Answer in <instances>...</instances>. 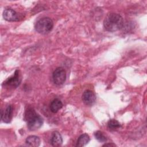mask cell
<instances>
[{
    "mask_svg": "<svg viewBox=\"0 0 147 147\" xmlns=\"http://www.w3.org/2000/svg\"><path fill=\"white\" fill-rule=\"evenodd\" d=\"M13 108L11 105H8L6 108L5 110L3 111V110L1 111V119L5 123H9L10 122L12 116H13Z\"/></svg>",
    "mask_w": 147,
    "mask_h": 147,
    "instance_id": "cell-8",
    "label": "cell"
},
{
    "mask_svg": "<svg viewBox=\"0 0 147 147\" xmlns=\"http://www.w3.org/2000/svg\"><path fill=\"white\" fill-rule=\"evenodd\" d=\"M108 128L110 130H115L121 127V125L118 121L115 119H110L107 123Z\"/></svg>",
    "mask_w": 147,
    "mask_h": 147,
    "instance_id": "cell-13",
    "label": "cell"
},
{
    "mask_svg": "<svg viewBox=\"0 0 147 147\" xmlns=\"http://www.w3.org/2000/svg\"><path fill=\"white\" fill-rule=\"evenodd\" d=\"M115 146V145L114 144L111 143V144H105L103 145V146Z\"/></svg>",
    "mask_w": 147,
    "mask_h": 147,
    "instance_id": "cell-15",
    "label": "cell"
},
{
    "mask_svg": "<svg viewBox=\"0 0 147 147\" xmlns=\"http://www.w3.org/2000/svg\"><path fill=\"white\" fill-rule=\"evenodd\" d=\"M53 27V22L49 17L40 19L35 25V30L39 33L46 34L51 32Z\"/></svg>",
    "mask_w": 147,
    "mask_h": 147,
    "instance_id": "cell-3",
    "label": "cell"
},
{
    "mask_svg": "<svg viewBox=\"0 0 147 147\" xmlns=\"http://www.w3.org/2000/svg\"><path fill=\"white\" fill-rule=\"evenodd\" d=\"M95 137L96 139L100 142H105L107 141L106 136L100 131H97L94 133Z\"/></svg>",
    "mask_w": 147,
    "mask_h": 147,
    "instance_id": "cell-14",
    "label": "cell"
},
{
    "mask_svg": "<svg viewBox=\"0 0 147 147\" xmlns=\"http://www.w3.org/2000/svg\"><path fill=\"white\" fill-rule=\"evenodd\" d=\"M66 79V73L61 67L57 68L53 73V82L57 85H61L63 84Z\"/></svg>",
    "mask_w": 147,
    "mask_h": 147,
    "instance_id": "cell-4",
    "label": "cell"
},
{
    "mask_svg": "<svg viewBox=\"0 0 147 147\" xmlns=\"http://www.w3.org/2000/svg\"><path fill=\"white\" fill-rule=\"evenodd\" d=\"M123 25L122 17L117 13L109 14L105 18L103 25L107 31L113 32L122 28Z\"/></svg>",
    "mask_w": 147,
    "mask_h": 147,
    "instance_id": "cell-1",
    "label": "cell"
},
{
    "mask_svg": "<svg viewBox=\"0 0 147 147\" xmlns=\"http://www.w3.org/2000/svg\"><path fill=\"white\" fill-rule=\"evenodd\" d=\"M26 144L30 146L37 147L40 145V140L38 137L36 136H30L26 139Z\"/></svg>",
    "mask_w": 147,
    "mask_h": 147,
    "instance_id": "cell-10",
    "label": "cell"
},
{
    "mask_svg": "<svg viewBox=\"0 0 147 147\" xmlns=\"http://www.w3.org/2000/svg\"><path fill=\"white\" fill-rule=\"evenodd\" d=\"M63 143V138L59 132L55 131L52 134L51 144L53 146H59Z\"/></svg>",
    "mask_w": 147,
    "mask_h": 147,
    "instance_id": "cell-9",
    "label": "cell"
},
{
    "mask_svg": "<svg viewBox=\"0 0 147 147\" xmlns=\"http://www.w3.org/2000/svg\"><path fill=\"white\" fill-rule=\"evenodd\" d=\"M21 82V79L20 78L19 71L16 70L13 76L9 78L5 82V84L7 86L12 87H17L19 86Z\"/></svg>",
    "mask_w": 147,
    "mask_h": 147,
    "instance_id": "cell-7",
    "label": "cell"
},
{
    "mask_svg": "<svg viewBox=\"0 0 147 147\" xmlns=\"http://www.w3.org/2000/svg\"><path fill=\"white\" fill-rule=\"evenodd\" d=\"M25 119L27 122L28 127L30 130H36L43 124L42 118L37 114L32 108H28L25 114Z\"/></svg>",
    "mask_w": 147,
    "mask_h": 147,
    "instance_id": "cell-2",
    "label": "cell"
},
{
    "mask_svg": "<svg viewBox=\"0 0 147 147\" xmlns=\"http://www.w3.org/2000/svg\"><path fill=\"white\" fill-rule=\"evenodd\" d=\"M3 18L7 21H18L22 19V14L17 13L11 9H6L3 13Z\"/></svg>",
    "mask_w": 147,
    "mask_h": 147,
    "instance_id": "cell-5",
    "label": "cell"
},
{
    "mask_svg": "<svg viewBox=\"0 0 147 147\" xmlns=\"http://www.w3.org/2000/svg\"><path fill=\"white\" fill-rule=\"evenodd\" d=\"M62 107H63V103L61 101L60 99L56 98L52 101L50 105V110L52 113H56Z\"/></svg>",
    "mask_w": 147,
    "mask_h": 147,
    "instance_id": "cell-11",
    "label": "cell"
},
{
    "mask_svg": "<svg viewBox=\"0 0 147 147\" xmlns=\"http://www.w3.org/2000/svg\"><path fill=\"white\" fill-rule=\"evenodd\" d=\"M90 141V137L87 134H83L79 136L77 141L76 146H84Z\"/></svg>",
    "mask_w": 147,
    "mask_h": 147,
    "instance_id": "cell-12",
    "label": "cell"
},
{
    "mask_svg": "<svg viewBox=\"0 0 147 147\" xmlns=\"http://www.w3.org/2000/svg\"><path fill=\"white\" fill-rule=\"evenodd\" d=\"M82 100L85 105L91 106L95 103L96 96L92 91L87 90L83 92L82 95Z\"/></svg>",
    "mask_w": 147,
    "mask_h": 147,
    "instance_id": "cell-6",
    "label": "cell"
}]
</instances>
